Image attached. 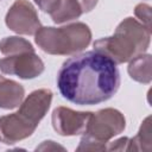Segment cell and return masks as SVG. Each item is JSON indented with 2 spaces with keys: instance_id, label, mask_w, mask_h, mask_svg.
Listing matches in <instances>:
<instances>
[{
  "instance_id": "1",
  "label": "cell",
  "mask_w": 152,
  "mask_h": 152,
  "mask_svg": "<svg viewBox=\"0 0 152 152\" xmlns=\"http://www.w3.org/2000/svg\"><path fill=\"white\" fill-rule=\"evenodd\" d=\"M61 95L78 106H94L112 99L120 87L116 64L99 51L78 52L63 62L57 74Z\"/></svg>"
},
{
  "instance_id": "2",
  "label": "cell",
  "mask_w": 152,
  "mask_h": 152,
  "mask_svg": "<svg viewBox=\"0 0 152 152\" xmlns=\"http://www.w3.org/2000/svg\"><path fill=\"white\" fill-rule=\"evenodd\" d=\"M151 43V31L132 17L125 18L110 37L93 43L94 50L109 57L116 65L129 62L138 55L145 53Z\"/></svg>"
},
{
  "instance_id": "3",
  "label": "cell",
  "mask_w": 152,
  "mask_h": 152,
  "mask_svg": "<svg viewBox=\"0 0 152 152\" xmlns=\"http://www.w3.org/2000/svg\"><path fill=\"white\" fill-rule=\"evenodd\" d=\"M34 42L42 51L49 55L70 56L88 48L91 42V31L82 21L61 27L40 26L34 33Z\"/></svg>"
},
{
  "instance_id": "4",
  "label": "cell",
  "mask_w": 152,
  "mask_h": 152,
  "mask_svg": "<svg viewBox=\"0 0 152 152\" xmlns=\"http://www.w3.org/2000/svg\"><path fill=\"white\" fill-rule=\"evenodd\" d=\"M126 128L124 114L115 108H103L93 113L84 134L108 144L110 139L122 133Z\"/></svg>"
},
{
  "instance_id": "5",
  "label": "cell",
  "mask_w": 152,
  "mask_h": 152,
  "mask_svg": "<svg viewBox=\"0 0 152 152\" xmlns=\"http://www.w3.org/2000/svg\"><path fill=\"white\" fill-rule=\"evenodd\" d=\"M5 24L11 31L26 36H34L42 26L37 10L27 0H15L12 4L5 15Z\"/></svg>"
},
{
  "instance_id": "6",
  "label": "cell",
  "mask_w": 152,
  "mask_h": 152,
  "mask_svg": "<svg viewBox=\"0 0 152 152\" xmlns=\"http://www.w3.org/2000/svg\"><path fill=\"white\" fill-rule=\"evenodd\" d=\"M45 66L42 58L33 52H23L0 58V71L21 80H32L43 74Z\"/></svg>"
},
{
  "instance_id": "7",
  "label": "cell",
  "mask_w": 152,
  "mask_h": 152,
  "mask_svg": "<svg viewBox=\"0 0 152 152\" xmlns=\"http://www.w3.org/2000/svg\"><path fill=\"white\" fill-rule=\"evenodd\" d=\"M91 114V112H80L69 107L59 106L52 110V127L59 135L63 137L80 135L86 132Z\"/></svg>"
},
{
  "instance_id": "8",
  "label": "cell",
  "mask_w": 152,
  "mask_h": 152,
  "mask_svg": "<svg viewBox=\"0 0 152 152\" xmlns=\"http://www.w3.org/2000/svg\"><path fill=\"white\" fill-rule=\"evenodd\" d=\"M37 127V124L32 122L19 110L2 115L0 116V141L6 145L17 144L31 137Z\"/></svg>"
},
{
  "instance_id": "9",
  "label": "cell",
  "mask_w": 152,
  "mask_h": 152,
  "mask_svg": "<svg viewBox=\"0 0 152 152\" xmlns=\"http://www.w3.org/2000/svg\"><path fill=\"white\" fill-rule=\"evenodd\" d=\"M52 95V91L48 88L33 90L26 97H24L18 110L27 116L32 122L39 125L51 106Z\"/></svg>"
},
{
  "instance_id": "10",
  "label": "cell",
  "mask_w": 152,
  "mask_h": 152,
  "mask_svg": "<svg viewBox=\"0 0 152 152\" xmlns=\"http://www.w3.org/2000/svg\"><path fill=\"white\" fill-rule=\"evenodd\" d=\"M24 96L25 89L20 83L0 75V108H17L20 106Z\"/></svg>"
},
{
  "instance_id": "11",
  "label": "cell",
  "mask_w": 152,
  "mask_h": 152,
  "mask_svg": "<svg viewBox=\"0 0 152 152\" xmlns=\"http://www.w3.org/2000/svg\"><path fill=\"white\" fill-rule=\"evenodd\" d=\"M127 72L132 80L139 83L148 84L152 81V56L141 53L128 62Z\"/></svg>"
},
{
  "instance_id": "12",
  "label": "cell",
  "mask_w": 152,
  "mask_h": 152,
  "mask_svg": "<svg viewBox=\"0 0 152 152\" xmlns=\"http://www.w3.org/2000/svg\"><path fill=\"white\" fill-rule=\"evenodd\" d=\"M49 14L55 24H63L78 19L83 12L77 0H57Z\"/></svg>"
},
{
  "instance_id": "13",
  "label": "cell",
  "mask_w": 152,
  "mask_h": 152,
  "mask_svg": "<svg viewBox=\"0 0 152 152\" xmlns=\"http://www.w3.org/2000/svg\"><path fill=\"white\" fill-rule=\"evenodd\" d=\"M33 45L25 38L19 36L5 37L0 40V52L5 56L23 53V52H33Z\"/></svg>"
},
{
  "instance_id": "14",
  "label": "cell",
  "mask_w": 152,
  "mask_h": 152,
  "mask_svg": "<svg viewBox=\"0 0 152 152\" xmlns=\"http://www.w3.org/2000/svg\"><path fill=\"white\" fill-rule=\"evenodd\" d=\"M151 116L142 122L135 137L129 138L128 151H151Z\"/></svg>"
},
{
  "instance_id": "15",
  "label": "cell",
  "mask_w": 152,
  "mask_h": 152,
  "mask_svg": "<svg viewBox=\"0 0 152 152\" xmlns=\"http://www.w3.org/2000/svg\"><path fill=\"white\" fill-rule=\"evenodd\" d=\"M107 145L108 144L95 140L94 138L83 133L76 151H107Z\"/></svg>"
},
{
  "instance_id": "16",
  "label": "cell",
  "mask_w": 152,
  "mask_h": 152,
  "mask_svg": "<svg viewBox=\"0 0 152 152\" xmlns=\"http://www.w3.org/2000/svg\"><path fill=\"white\" fill-rule=\"evenodd\" d=\"M134 15L137 17V20L142 24L148 31L151 30V6L147 4H138L134 7Z\"/></svg>"
},
{
  "instance_id": "17",
  "label": "cell",
  "mask_w": 152,
  "mask_h": 152,
  "mask_svg": "<svg viewBox=\"0 0 152 152\" xmlns=\"http://www.w3.org/2000/svg\"><path fill=\"white\" fill-rule=\"evenodd\" d=\"M128 146H129V138L121 137L112 142H108L107 151H128Z\"/></svg>"
},
{
  "instance_id": "18",
  "label": "cell",
  "mask_w": 152,
  "mask_h": 152,
  "mask_svg": "<svg viewBox=\"0 0 152 152\" xmlns=\"http://www.w3.org/2000/svg\"><path fill=\"white\" fill-rule=\"evenodd\" d=\"M56 150H62V151H64L65 148H64L63 146L56 144V142L52 141V140H45V141H43L39 146L36 147V151H56Z\"/></svg>"
},
{
  "instance_id": "19",
  "label": "cell",
  "mask_w": 152,
  "mask_h": 152,
  "mask_svg": "<svg viewBox=\"0 0 152 152\" xmlns=\"http://www.w3.org/2000/svg\"><path fill=\"white\" fill-rule=\"evenodd\" d=\"M34 2L38 5V7L43 12L49 13L51 11V8L55 6V4L57 2V0H34Z\"/></svg>"
},
{
  "instance_id": "20",
  "label": "cell",
  "mask_w": 152,
  "mask_h": 152,
  "mask_svg": "<svg viewBox=\"0 0 152 152\" xmlns=\"http://www.w3.org/2000/svg\"><path fill=\"white\" fill-rule=\"evenodd\" d=\"M81 8H82V12L83 13H88L90 12L91 10L95 8V6L97 5V1L99 0H77Z\"/></svg>"
}]
</instances>
